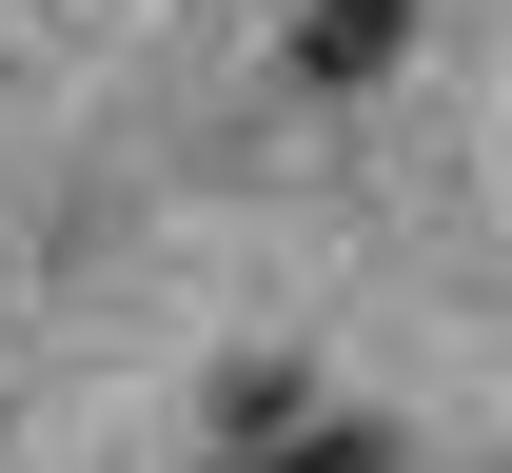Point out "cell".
Listing matches in <instances>:
<instances>
[{
	"label": "cell",
	"instance_id": "1",
	"mask_svg": "<svg viewBox=\"0 0 512 473\" xmlns=\"http://www.w3.org/2000/svg\"><path fill=\"white\" fill-rule=\"evenodd\" d=\"M394 40H414V0H296V60L316 79H375Z\"/></svg>",
	"mask_w": 512,
	"mask_h": 473
},
{
	"label": "cell",
	"instance_id": "2",
	"mask_svg": "<svg viewBox=\"0 0 512 473\" xmlns=\"http://www.w3.org/2000/svg\"><path fill=\"white\" fill-rule=\"evenodd\" d=\"M296 473H375V434H316V454H296Z\"/></svg>",
	"mask_w": 512,
	"mask_h": 473
}]
</instances>
